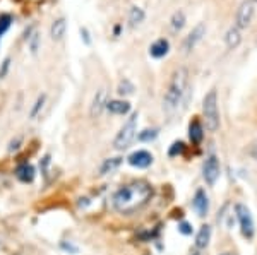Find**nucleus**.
I'll list each match as a JSON object with an SVG mask.
<instances>
[{
    "mask_svg": "<svg viewBox=\"0 0 257 255\" xmlns=\"http://www.w3.org/2000/svg\"><path fill=\"white\" fill-rule=\"evenodd\" d=\"M153 197V187L144 180L124 185L113 193V207L120 214H134L141 211Z\"/></svg>",
    "mask_w": 257,
    "mask_h": 255,
    "instance_id": "nucleus-1",
    "label": "nucleus"
},
{
    "mask_svg": "<svg viewBox=\"0 0 257 255\" xmlns=\"http://www.w3.org/2000/svg\"><path fill=\"white\" fill-rule=\"evenodd\" d=\"M187 86H189V70L185 67H179L172 74L165 98H163V110L166 113H173V111L179 110V106L182 105L184 96L187 93Z\"/></svg>",
    "mask_w": 257,
    "mask_h": 255,
    "instance_id": "nucleus-2",
    "label": "nucleus"
},
{
    "mask_svg": "<svg viewBox=\"0 0 257 255\" xmlns=\"http://www.w3.org/2000/svg\"><path fill=\"white\" fill-rule=\"evenodd\" d=\"M202 113H204L206 128L209 132H216L220 128V111H218V93L211 89L202 99Z\"/></svg>",
    "mask_w": 257,
    "mask_h": 255,
    "instance_id": "nucleus-3",
    "label": "nucleus"
},
{
    "mask_svg": "<svg viewBox=\"0 0 257 255\" xmlns=\"http://www.w3.org/2000/svg\"><path fill=\"white\" fill-rule=\"evenodd\" d=\"M137 122H139V115L137 113H132L130 118L125 122V125L120 128V132L117 134L113 141V146L115 149L118 151H124L132 144V141L136 139V132H137Z\"/></svg>",
    "mask_w": 257,
    "mask_h": 255,
    "instance_id": "nucleus-4",
    "label": "nucleus"
},
{
    "mask_svg": "<svg viewBox=\"0 0 257 255\" xmlns=\"http://www.w3.org/2000/svg\"><path fill=\"white\" fill-rule=\"evenodd\" d=\"M235 214H237L242 235L247 240H252L256 233V226H254V219H252V214L251 211H249V207L244 206V204H237V206H235Z\"/></svg>",
    "mask_w": 257,
    "mask_h": 255,
    "instance_id": "nucleus-5",
    "label": "nucleus"
},
{
    "mask_svg": "<svg viewBox=\"0 0 257 255\" xmlns=\"http://www.w3.org/2000/svg\"><path fill=\"white\" fill-rule=\"evenodd\" d=\"M256 3L257 0H244V2L240 3V7H238L237 10V17H235V28L245 30V28L251 26L252 19H254Z\"/></svg>",
    "mask_w": 257,
    "mask_h": 255,
    "instance_id": "nucleus-6",
    "label": "nucleus"
},
{
    "mask_svg": "<svg viewBox=\"0 0 257 255\" xmlns=\"http://www.w3.org/2000/svg\"><path fill=\"white\" fill-rule=\"evenodd\" d=\"M202 177H204L208 185H215L216 180L220 178V161L215 154H211V156L206 159L204 168H202Z\"/></svg>",
    "mask_w": 257,
    "mask_h": 255,
    "instance_id": "nucleus-7",
    "label": "nucleus"
},
{
    "mask_svg": "<svg viewBox=\"0 0 257 255\" xmlns=\"http://www.w3.org/2000/svg\"><path fill=\"white\" fill-rule=\"evenodd\" d=\"M204 34H206V24L199 23L197 26L189 33V36L185 38V41H184V52H190V50H194L195 45L201 41Z\"/></svg>",
    "mask_w": 257,
    "mask_h": 255,
    "instance_id": "nucleus-8",
    "label": "nucleus"
},
{
    "mask_svg": "<svg viewBox=\"0 0 257 255\" xmlns=\"http://www.w3.org/2000/svg\"><path fill=\"white\" fill-rule=\"evenodd\" d=\"M129 164L134 168H147L151 166V163H153V156H151V153H147V151H136V153H132L129 156Z\"/></svg>",
    "mask_w": 257,
    "mask_h": 255,
    "instance_id": "nucleus-9",
    "label": "nucleus"
},
{
    "mask_svg": "<svg viewBox=\"0 0 257 255\" xmlns=\"http://www.w3.org/2000/svg\"><path fill=\"white\" fill-rule=\"evenodd\" d=\"M192 206H194L195 213H197V216L204 218L206 214H208V211H209V200H208V195H206V192L202 189H199L197 192H195L194 200H192Z\"/></svg>",
    "mask_w": 257,
    "mask_h": 255,
    "instance_id": "nucleus-10",
    "label": "nucleus"
},
{
    "mask_svg": "<svg viewBox=\"0 0 257 255\" xmlns=\"http://www.w3.org/2000/svg\"><path fill=\"white\" fill-rule=\"evenodd\" d=\"M107 103H108V99H107V91H105V89H100V91L96 93V96H95V99H93V103H91V110H89L91 117H93V118L100 117L101 111L107 108Z\"/></svg>",
    "mask_w": 257,
    "mask_h": 255,
    "instance_id": "nucleus-11",
    "label": "nucleus"
},
{
    "mask_svg": "<svg viewBox=\"0 0 257 255\" xmlns=\"http://www.w3.org/2000/svg\"><path fill=\"white\" fill-rule=\"evenodd\" d=\"M168 50H170V43H168V39H165V38L156 39V41L149 46V53H151V57H154V59L165 57L166 53H168Z\"/></svg>",
    "mask_w": 257,
    "mask_h": 255,
    "instance_id": "nucleus-12",
    "label": "nucleus"
},
{
    "mask_svg": "<svg viewBox=\"0 0 257 255\" xmlns=\"http://www.w3.org/2000/svg\"><path fill=\"white\" fill-rule=\"evenodd\" d=\"M209 240H211V226H201V229L197 231V236H195V247L199 250L206 249L209 245Z\"/></svg>",
    "mask_w": 257,
    "mask_h": 255,
    "instance_id": "nucleus-13",
    "label": "nucleus"
},
{
    "mask_svg": "<svg viewBox=\"0 0 257 255\" xmlns=\"http://www.w3.org/2000/svg\"><path fill=\"white\" fill-rule=\"evenodd\" d=\"M16 177L19 178L21 182L30 183V182L35 180V168H33L30 163L19 164V166H17V170H16Z\"/></svg>",
    "mask_w": 257,
    "mask_h": 255,
    "instance_id": "nucleus-14",
    "label": "nucleus"
},
{
    "mask_svg": "<svg viewBox=\"0 0 257 255\" xmlns=\"http://www.w3.org/2000/svg\"><path fill=\"white\" fill-rule=\"evenodd\" d=\"M189 137H190V141H192V144H201L202 137H204V128H202V125H201V122L199 120L190 122Z\"/></svg>",
    "mask_w": 257,
    "mask_h": 255,
    "instance_id": "nucleus-15",
    "label": "nucleus"
},
{
    "mask_svg": "<svg viewBox=\"0 0 257 255\" xmlns=\"http://www.w3.org/2000/svg\"><path fill=\"white\" fill-rule=\"evenodd\" d=\"M107 110L113 115H125L130 111V105L127 101H120V99H111L107 103Z\"/></svg>",
    "mask_w": 257,
    "mask_h": 255,
    "instance_id": "nucleus-16",
    "label": "nucleus"
},
{
    "mask_svg": "<svg viewBox=\"0 0 257 255\" xmlns=\"http://www.w3.org/2000/svg\"><path fill=\"white\" fill-rule=\"evenodd\" d=\"M240 41H242L240 30H238V28H235V26L230 28V30H228V33H226V36H225V43H226L228 50H235L238 45H240Z\"/></svg>",
    "mask_w": 257,
    "mask_h": 255,
    "instance_id": "nucleus-17",
    "label": "nucleus"
},
{
    "mask_svg": "<svg viewBox=\"0 0 257 255\" xmlns=\"http://www.w3.org/2000/svg\"><path fill=\"white\" fill-rule=\"evenodd\" d=\"M65 28H67V23H65L64 17L57 19L55 23L52 24V28H50V34H52V38L53 39H62L64 34H65Z\"/></svg>",
    "mask_w": 257,
    "mask_h": 255,
    "instance_id": "nucleus-18",
    "label": "nucleus"
},
{
    "mask_svg": "<svg viewBox=\"0 0 257 255\" xmlns=\"http://www.w3.org/2000/svg\"><path fill=\"white\" fill-rule=\"evenodd\" d=\"M120 164H122V158H110V159H105L103 164H101V168H100V173L101 175L113 173Z\"/></svg>",
    "mask_w": 257,
    "mask_h": 255,
    "instance_id": "nucleus-19",
    "label": "nucleus"
},
{
    "mask_svg": "<svg viewBox=\"0 0 257 255\" xmlns=\"http://www.w3.org/2000/svg\"><path fill=\"white\" fill-rule=\"evenodd\" d=\"M144 21V10L141 9V7H130V10H129V24H130V28H136V26H139L141 23Z\"/></svg>",
    "mask_w": 257,
    "mask_h": 255,
    "instance_id": "nucleus-20",
    "label": "nucleus"
},
{
    "mask_svg": "<svg viewBox=\"0 0 257 255\" xmlns=\"http://www.w3.org/2000/svg\"><path fill=\"white\" fill-rule=\"evenodd\" d=\"M185 24V14L182 10H177L175 14L172 16V30L173 31H180Z\"/></svg>",
    "mask_w": 257,
    "mask_h": 255,
    "instance_id": "nucleus-21",
    "label": "nucleus"
},
{
    "mask_svg": "<svg viewBox=\"0 0 257 255\" xmlns=\"http://www.w3.org/2000/svg\"><path fill=\"white\" fill-rule=\"evenodd\" d=\"M117 93L118 95H122V96H127V95H132L134 93V84L130 81H127V79H124V81H120V84H118V88H117Z\"/></svg>",
    "mask_w": 257,
    "mask_h": 255,
    "instance_id": "nucleus-22",
    "label": "nucleus"
},
{
    "mask_svg": "<svg viewBox=\"0 0 257 255\" xmlns=\"http://www.w3.org/2000/svg\"><path fill=\"white\" fill-rule=\"evenodd\" d=\"M45 101H46V96H45V95L38 96V99H36L35 106H33V110H31V113H30V117H31V118H36V117H38L39 110L43 108V105H45Z\"/></svg>",
    "mask_w": 257,
    "mask_h": 255,
    "instance_id": "nucleus-23",
    "label": "nucleus"
},
{
    "mask_svg": "<svg viewBox=\"0 0 257 255\" xmlns=\"http://www.w3.org/2000/svg\"><path fill=\"white\" fill-rule=\"evenodd\" d=\"M158 135V130L156 128H147V130H143L141 132L139 135H137V139H139V141H143V142H147V141H153L154 137H156Z\"/></svg>",
    "mask_w": 257,
    "mask_h": 255,
    "instance_id": "nucleus-24",
    "label": "nucleus"
},
{
    "mask_svg": "<svg viewBox=\"0 0 257 255\" xmlns=\"http://www.w3.org/2000/svg\"><path fill=\"white\" fill-rule=\"evenodd\" d=\"M10 16H7V14H3L2 17H0V36H2L3 33H5L7 30H9V26H10Z\"/></svg>",
    "mask_w": 257,
    "mask_h": 255,
    "instance_id": "nucleus-25",
    "label": "nucleus"
},
{
    "mask_svg": "<svg viewBox=\"0 0 257 255\" xmlns=\"http://www.w3.org/2000/svg\"><path fill=\"white\" fill-rule=\"evenodd\" d=\"M184 153V142H173V146L170 147L168 154L170 156H177V154H182Z\"/></svg>",
    "mask_w": 257,
    "mask_h": 255,
    "instance_id": "nucleus-26",
    "label": "nucleus"
},
{
    "mask_svg": "<svg viewBox=\"0 0 257 255\" xmlns=\"http://www.w3.org/2000/svg\"><path fill=\"white\" fill-rule=\"evenodd\" d=\"M179 231L182 233V235H190V233H192V226L189 224V223H180L179 224Z\"/></svg>",
    "mask_w": 257,
    "mask_h": 255,
    "instance_id": "nucleus-27",
    "label": "nucleus"
},
{
    "mask_svg": "<svg viewBox=\"0 0 257 255\" xmlns=\"http://www.w3.org/2000/svg\"><path fill=\"white\" fill-rule=\"evenodd\" d=\"M247 153H249V156H251L252 159H254L256 163H257V141H256V142H252V144L249 146Z\"/></svg>",
    "mask_w": 257,
    "mask_h": 255,
    "instance_id": "nucleus-28",
    "label": "nucleus"
},
{
    "mask_svg": "<svg viewBox=\"0 0 257 255\" xmlns=\"http://www.w3.org/2000/svg\"><path fill=\"white\" fill-rule=\"evenodd\" d=\"M48 164H50V156L46 154V156L41 159V163H39V166H41V173H43V175H46V170H48Z\"/></svg>",
    "mask_w": 257,
    "mask_h": 255,
    "instance_id": "nucleus-29",
    "label": "nucleus"
},
{
    "mask_svg": "<svg viewBox=\"0 0 257 255\" xmlns=\"http://www.w3.org/2000/svg\"><path fill=\"white\" fill-rule=\"evenodd\" d=\"M60 247H62L65 252H71V254H75V252H77V247H75V245H71V243H67V242H62V243H60Z\"/></svg>",
    "mask_w": 257,
    "mask_h": 255,
    "instance_id": "nucleus-30",
    "label": "nucleus"
},
{
    "mask_svg": "<svg viewBox=\"0 0 257 255\" xmlns=\"http://www.w3.org/2000/svg\"><path fill=\"white\" fill-rule=\"evenodd\" d=\"M9 67H10V59H5V60H3V64H2V69H0V79L5 77Z\"/></svg>",
    "mask_w": 257,
    "mask_h": 255,
    "instance_id": "nucleus-31",
    "label": "nucleus"
},
{
    "mask_svg": "<svg viewBox=\"0 0 257 255\" xmlns=\"http://www.w3.org/2000/svg\"><path fill=\"white\" fill-rule=\"evenodd\" d=\"M19 144H21V139H19V137H17L16 141L10 142V144H9V151H10V153H12V151H17V149H19Z\"/></svg>",
    "mask_w": 257,
    "mask_h": 255,
    "instance_id": "nucleus-32",
    "label": "nucleus"
},
{
    "mask_svg": "<svg viewBox=\"0 0 257 255\" xmlns=\"http://www.w3.org/2000/svg\"><path fill=\"white\" fill-rule=\"evenodd\" d=\"M36 50H38V34H35V36H33V41H31V52L36 53Z\"/></svg>",
    "mask_w": 257,
    "mask_h": 255,
    "instance_id": "nucleus-33",
    "label": "nucleus"
},
{
    "mask_svg": "<svg viewBox=\"0 0 257 255\" xmlns=\"http://www.w3.org/2000/svg\"><path fill=\"white\" fill-rule=\"evenodd\" d=\"M81 34L84 36V41L89 43V34H88V31H86V30H81Z\"/></svg>",
    "mask_w": 257,
    "mask_h": 255,
    "instance_id": "nucleus-34",
    "label": "nucleus"
},
{
    "mask_svg": "<svg viewBox=\"0 0 257 255\" xmlns=\"http://www.w3.org/2000/svg\"><path fill=\"white\" fill-rule=\"evenodd\" d=\"M221 255H237V254H231V252H226V254H221Z\"/></svg>",
    "mask_w": 257,
    "mask_h": 255,
    "instance_id": "nucleus-35",
    "label": "nucleus"
},
{
    "mask_svg": "<svg viewBox=\"0 0 257 255\" xmlns=\"http://www.w3.org/2000/svg\"><path fill=\"white\" fill-rule=\"evenodd\" d=\"M192 255H199V254H192Z\"/></svg>",
    "mask_w": 257,
    "mask_h": 255,
    "instance_id": "nucleus-36",
    "label": "nucleus"
}]
</instances>
